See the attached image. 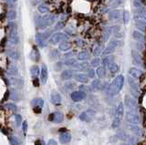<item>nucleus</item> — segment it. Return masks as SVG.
<instances>
[{
	"label": "nucleus",
	"instance_id": "f257e3e1",
	"mask_svg": "<svg viewBox=\"0 0 146 145\" xmlns=\"http://www.w3.org/2000/svg\"><path fill=\"white\" fill-rule=\"evenodd\" d=\"M123 83H124V78H123V76L120 75V76H118V77H116L115 79H114V80L108 86L107 92H108L109 95L114 96L119 93L120 90L122 88Z\"/></svg>",
	"mask_w": 146,
	"mask_h": 145
},
{
	"label": "nucleus",
	"instance_id": "f03ea898",
	"mask_svg": "<svg viewBox=\"0 0 146 145\" xmlns=\"http://www.w3.org/2000/svg\"><path fill=\"white\" fill-rule=\"evenodd\" d=\"M95 114H96V112L93 109H87V111H83V112H81L80 114H79V120L85 122H90L94 119Z\"/></svg>",
	"mask_w": 146,
	"mask_h": 145
},
{
	"label": "nucleus",
	"instance_id": "7ed1b4c3",
	"mask_svg": "<svg viewBox=\"0 0 146 145\" xmlns=\"http://www.w3.org/2000/svg\"><path fill=\"white\" fill-rule=\"evenodd\" d=\"M126 120L131 124H138L141 122L140 117L136 111H128L126 113Z\"/></svg>",
	"mask_w": 146,
	"mask_h": 145
},
{
	"label": "nucleus",
	"instance_id": "20e7f679",
	"mask_svg": "<svg viewBox=\"0 0 146 145\" xmlns=\"http://www.w3.org/2000/svg\"><path fill=\"white\" fill-rule=\"evenodd\" d=\"M49 120L52 122H55V123H61L64 120V116L61 112H54L51 113L49 117Z\"/></svg>",
	"mask_w": 146,
	"mask_h": 145
},
{
	"label": "nucleus",
	"instance_id": "39448f33",
	"mask_svg": "<svg viewBox=\"0 0 146 145\" xmlns=\"http://www.w3.org/2000/svg\"><path fill=\"white\" fill-rule=\"evenodd\" d=\"M125 106L128 109V111H136L137 109V104L133 98L130 97H125Z\"/></svg>",
	"mask_w": 146,
	"mask_h": 145
},
{
	"label": "nucleus",
	"instance_id": "423d86ee",
	"mask_svg": "<svg viewBox=\"0 0 146 145\" xmlns=\"http://www.w3.org/2000/svg\"><path fill=\"white\" fill-rule=\"evenodd\" d=\"M71 98H72L73 101L78 102V101H80V100H84V98H86V93L81 91V90H79V91H73L72 93H71Z\"/></svg>",
	"mask_w": 146,
	"mask_h": 145
},
{
	"label": "nucleus",
	"instance_id": "0eeeda50",
	"mask_svg": "<svg viewBox=\"0 0 146 145\" xmlns=\"http://www.w3.org/2000/svg\"><path fill=\"white\" fill-rule=\"evenodd\" d=\"M91 88L95 90H103L106 88V83L101 82V79H95L92 81Z\"/></svg>",
	"mask_w": 146,
	"mask_h": 145
},
{
	"label": "nucleus",
	"instance_id": "6e6552de",
	"mask_svg": "<svg viewBox=\"0 0 146 145\" xmlns=\"http://www.w3.org/2000/svg\"><path fill=\"white\" fill-rule=\"evenodd\" d=\"M71 141V134L68 131L66 132H63L60 134V142H61L62 144H67L69 143V142Z\"/></svg>",
	"mask_w": 146,
	"mask_h": 145
},
{
	"label": "nucleus",
	"instance_id": "1a4fd4ad",
	"mask_svg": "<svg viewBox=\"0 0 146 145\" xmlns=\"http://www.w3.org/2000/svg\"><path fill=\"white\" fill-rule=\"evenodd\" d=\"M129 74H130V76L132 78V79H138L141 78L143 72H142L140 69H138V68H130V70H129Z\"/></svg>",
	"mask_w": 146,
	"mask_h": 145
},
{
	"label": "nucleus",
	"instance_id": "9d476101",
	"mask_svg": "<svg viewBox=\"0 0 146 145\" xmlns=\"http://www.w3.org/2000/svg\"><path fill=\"white\" fill-rule=\"evenodd\" d=\"M50 100H51V102H52L53 104H55V105H60V104L61 103V96H60V94H59L58 92H56V91L51 93Z\"/></svg>",
	"mask_w": 146,
	"mask_h": 145
},
{
	"label": "nucleus",
	"instance_id": "9b49d317",
	"mask_svg": "<svg viewBox=\"0 0 146 145\" xmlns=\"http://www.w3.org/2000/svg\"><path fill=\"white\" fill-rule=\"evenodd\" d=\"M115 114H116L115 118H119V119H121L123 115H124V106H123V104L121 102H120L118 104L117 108H116Z\"/></svg>",
	"mask_w": 146,
	"mask_h": 145
},
{
	"label": "nucleus",
	"instance_id": "f8f14e48",
	"mask_svg": "<svg viewBox=\"0 0 146 145\" xmlns=\"http://www.w3.org/2000/svg\"><path fill=\"white\" fill-rule=\"evenodd\" d=\"M32 106L34 108H38V109H42L44 107V100L41 98H36L32 100L31 102Z\"/></svg>",
	"mask_w": 146,
	"mask_h": 145
},
{
	"label": "nucleus",
	"instance_id": "ddd939ff",
	"mask_svg": "<svg viewBox=\"0 0 146 145\" xmlns=\"http://www.w3.org/2000/svg\"><path fill=\"white\" fill-rule=\"evenodd\" d=\"M12 31L13 32L11 33L9 40H10L11 44H13V45H17V44L19 43V37H18L16 30H12Z\"/></svg>",
	"mask_w": 146,
	"mask_h": 145
},
{
	"label": "nucleus",
	"instance_id": "4468645a",
	"mask_svg": "<svg viewBox=\"0 0 146 145\" xmlns=\"http://www.w3.org/2000/svg\"><path fill=\"white\" fill-rule=\"evenodd\" d=\"M62 38H65V36H64L63 34H61V33H57V34L53 35V36L51 37L50 42L52 44H57V43H59L61 39H63Z\"/></svg>",
	"mask_w": 146,
	"mask_h": 145
},
{
	"label": "nucleus",
	"instance_id": "2eb2a0df",
	"mask_svg": "<svg viewBox=\"0 0 146 145\" xmlns=\"http://www.w3.org/2000/svg\"><path fill=\"white\" fill-rule=\"evenodd\" d=\"M41 81L43 84H45L46 82H47L48 80V76H49V74H48V68L47 67L45 66V65H43L42 66V68H41Z\"/></svg>",
	"mask_w": 146,
	"mask_h": 145
},
{
	"label": "nucleus",
	"instance_id": "dca6fc26",
	"mask_svg": "<svg viewBox=\"0 0 146 145\" xmlns=\"http://www.w3.org/2000/svg\"><path fill=\"white\" fill-rule=\"evenodd\" d=\"M75 79L80 83H87L89 81V76L85 74H77L75 75Z\"/></svg>",
	"mask_w": 146,
	"mask_h": 145
},
{
	"label": "nucleus",
	"instance_id": "f3484780",
	"mask_svg": "<svg viewBox=\"0 0 146 145\" xmlns=\"http://www.w3.org/2000/svg\"><path fill=\"white\" fill-rule=\"evenodd\" d=\"M73 77V71L71 69H66L62 72L61 74V79L63 80H68V79H71Z\"/></svg>",
	"mask_w": 146,
	"mask_h": 145
},
{
	"label": "nucleus",
	"instance_id": "a211bd4d",
	"mask_svg": "<svg viewBox=\"0 0 146 145\" xmlns=\"http://www.w3.org/2000/svg\"><path fill=\"white\" fill-rule=\"evenodd\" d=\"M30 59H32L33 61H38L39 60V53H38V50L37 49L36 47L33 48L32 51L30 53Z\"/></svg>",
	"mask_w": 146,
	"mask_h": 145
},
{
	"label": "nucleus",
	"instance_id": "6ab92c4d",
	"mask_svg": "<svg viewBox=\"0 0 146 145\" xmlns=\"http://www.w3.org/2000/svg\"><path fill=\"white\" fill-rule=\"evenodd\" d=\"M129 128H130V130L134 133V134L138 135V136H140V135L142 134L141 129H140L136 124H130V125H129Z\"/></svg>",
	"mask_w": 146,
	"mask_h": 145
},
{
	"label": "nucleus",
	"instance_id": "aec40b11",
	"mask_svg": "<svg viewBox=\"0 0 146 145\" xmlns=\"http://www.w3.org/2000/svg\"><path fill=\"white\" fill-rule=\"evenodd\" d=\"M39 72H40V70H39V68H38V66H32L31 67L30 73H31V75H32V77L34 78V79L39 75Z\"/></svg>",
	"mask_w": 146,
	"mask_h": 145
},
{
	"label": "nucleus",
	"instance_id": "412c9836",
	"mask_svg": "<svg viewBox=\"0 0 146 145\" xmlns=\"http://www.w3.org/2000/svg\"><path fill=\"white\" fill-rule=\"evenodd\" d=\"M7 73H8L10 76L16 77V76H17V74H18L17 68H16V66H11L10 68H8V70H7Z\"/></svg>",
	"mask_w": 146,
	"mask_h": 145
},
{
	"label": "nucleus",
	"instance_id": "4be33fe9",
	"mask_svg": "<svg viewBox=\"0 0 146 145\" xmlns=\"http://www.w3.org/2000/svg\"><path fill=\"white\" fill-rule=\"evenodd\" d=\"M96 73H97L98 77H99L100 79H102V78H104L105 74H106L105 68H104V67H99V68H97V71H96Z\"/></svg>",
	"mask_w": 146,
	"mask_h": 145
},
{
	"label": "nucleus",
	"instance_id": "5701e85b",
	"mask_svg": "<svg viewBox=\"0 0 146 145\" xmlns=\"http://www.w3.org/2000/svg\"><path fill=\"white\" fill-rule=\"evenodd\" d=\"M7 18H8L9 20H15L16 18V11L14 10V9H10V10L7 11Z\"/></svg>",
	"mask_w": 146,
	"mask_h": 145
},
{
	"label": "nucleus",
	"instance_id": "b1692460",
	"mask_svg": "<svg viewBox=\"0 0 146 145\" xmlns=\"http://www.w3.org/2000/svg\"><path fill=\"white\" fill-rule=\"evenodd\" d=\"M121 119H119V118L114 119L113 121H112V129H118V128L120 127V125H121Z\"/></svg>",
	"mask_w": 146,
	"mask_h": 145
},
{
	"label": "nucleus",
	"instance_id": "393cba45",
	"mask_svg": "<svg viewBox=\"0 0 146 145\" xmlns=\"http://www.w3.org/2000/svg\"><path fill=\"white\" fill-rule=\"evenodd\" d=\"M119 65L116 64V63H112V65H110V71L112 72V73H117L118 71H119Z\"/></svg>",
	"mask_w": 146,
	"mask_h": 145
},
{
	"label": "nucleus",
	"instance_id": "a878e982",
	"mask_svg": "<svg viewBox=\"0 0 146 145\" xmlns=\"http://www.w3.org/2000/svg\"><path fill=\"white\" fill-rule=\"evenodd\" d=\"M71 44L68 43V42H62V43L60 45V50H63V51H66V50L69 49V48H71Z\"/></svg>",
	"mask_w": 146,
	"mask_h": 145
},
{
	"label": "nucleus",
	"instance_id": "bb28decb",
	"mask_svg": "<svg viewBox=\"0 0 146 145\" xmlns=\"http://www.w3.org/2000/svg\"><path fill=\"white\" fill-rule=\"evenodd\" d=\"M9 56H10L13 59H15V60L19 59V53H18L17 51H16V50H11V51H9Z\"/></svg>",
	"mask_w": 146,
	"mask_h": 145
},
{
	"label": "nucleus",
	"instance_id": "cd10ccee",
	"mask_svg": "<svg viewBox=\"0 0 146 145\" xmlns=\"http://www.w3.org/2000/svg\"><path fill=\"white\" fill-rule=\"evenodd\" d=\"M89 57H90V55H89L87 52H81V53L79 54L78 59H79V60H86V59H88Z\"/></svg>",
	"mask_w": 146,
	"mask_h": 145
},
{
	"label": "nucleus",
	"instance_id": "c85d7f7f",
	"mask_svg": "<svg viewBox=\"0 0 146 145\" xmlns=\"http://www.w3.org/2000/svg\"><path fill=\"white\" fill-rule=\"evenodd\" d=\"M74 67H75V68H77L78 69H80V70H82V69H85V68H88V63H87V62L79 63V64H76Z\"/></svg>",
	"mask_w": 146,
	"mask_h": 145
},
{
	"label": "nucleus",
	"instance_id": "c756f323",
	"mask_svg": "<svg viewBox=\"0 0 146 145\" xmlns=\"http://www.w3.org/2000/svg\"><path fill=\"white\" fill-rule=\"evenodd\" d=\"M132 37H133V38L138 39V40H141V39L143 40V35L141 34L139 31H134L133 34H132Z\"/></svg>",
	"mask_w": 146,
	"mask_h": 145
},
{
	"label": "nucleus",
	"instance_id": "7c9ffc66",
	"mask_svg": "<svg viewBox=\"0 0 146 145\" xmlns=\"http://www.w3.org/2000/svg\"><path fill=\"white\" fill-rule=\"evenodd\" d=\"M15 120H16V124L17 127H19L22 123V117L19 114H15Z\"/></svg>",
	"mask_w": 146,
	"mask_h": 145
},
{
	"label": "nucleus",
	"instance_id": "2f4dec72",
	"mask_svg": "<svg viewBox=\"0 0 146 145\" xmlns=\"http://www.w3.org/2000/svg\"><path fill=\"white\" fill-rule=\"evenodd\" d=\"M36 40H37V42H38V45L41 46V47H45V46H46V43H45V41H44V38H40L39 36L37 37Z\"/></svg>",
	"mask_w": 146,
	"mask_h": 145
},
{
	"label": "nucleus",
	"instance_id": "473e14b6",
	"mask_svg": "<svg viewBox=\"0 0 146 145\" xmlns=\"http://www.w3.org/2000/svg\"><path fill=\"white\" fill-rule=\"evenodd\" d=\"M65 88L69 90H73L74 88H75V84L73 82H67L65 84Z\"/></svg>",
	"mask_w": 146,
	"mask_h": 145
},
{
	"label": "nucleus",
	"instance_id": "72a5a7b5",
	"mask_svg": "<svg viewBox=\"0 0 146 145\" xmlns=\"http://www.w3.org/2000/svg\"><path fill=\"white\" fill-rule=\"evenodd\" d=\"M65 64L67 66H75L76 65V60L74 59H67L65 61Z\"/></svg>",
	"mask_w": 146,
	"mask_h": 145
},
{
	"label": "nucleus",
	"instance_id": "f704fd0d",
	"mask_svg": "<svg viewBox=\"0 0 146 145\" xmlns=\"http://www.w3.org/2000/svg\"><path fill=\"white\" fill-rule=\"evenodd\" d=\"M79 90H80L81 91L85 92V93H87V92H90V91H91V90H90V87H87V86H85V85H82V86L79 87Z\"/></svg>",
	"mask_w": 146,
	"mask_h": 145
},
{
	"label": "nucleus",
	"instance_id": "c9c22d12",
	"mask_svg": "<svg viewBox=\"0 0 146 145\" xmlns=\"http://www.w3.org/2000/svg\"><path fill=\"white\" fill-rule=\"evenodd\" d=\"M38 11H39L40 13H46V12H48V11H49V8H48L46 5H39V7H38Z\"/></svg>",
	"mask_w": 146,
	"mask_h": 145
},
{
	"label": "nucleus",
	"instance_id": "e433bc0d",
	"mask_svg": "<svg viewBox=\"0 0 146 145\" xmlns=\"http://www.w3.org/2000/svg\"><path fill=\"white\" fill-rule=\"evenodd\" d=\"M11 143H12V145H19L20 141L16 137H13V138H11Z\"/></svg>",
	"mask_w": 146,
	"mask_h": 145
},
{
	"label": "nucleus",
	"instance_id": "4c0bfd02",
	"mask_svg": "<svg viewBox=\"0 0 146 145\" xmlns=\"http://www.w3.org/2000/svg\"><path fill=\"white\" fill-rule=\"evenodd\" d=\"M22 130H23V132L26 133L27 131V120H24L23 122H22Z\"/></svg>",
	"mask_w": 146,
	"mask_h": 145
},
{
	"label": "nucleus",
	"instance_id": "58836bf2",
	"mask_svg": "<svg viewBox=\"0 0 146 145\" xmlns=\"http://www.w3.org/2000/svg\"><path fill=\"white\" fill-rule=\"evenodd\" d=\"M100 64H101V60H100V59H95L94 60H92V62H91V65L93 67H98Z\"/></svg>",
	"mask_w": 146,
	"mask_h": 145
},
{
	"label": "nucleus",
	"instance_id": "ea45409f",
	"mask_svg": "<svg viewBox=\"0 0 146 145\" xmlns=\"http://www.w3.org/2000/svg\"><path fill=\"white\" fill-rule=\"evenodd\" d=\"M103 64L104 65H112V57H106V59L103 60Z\"/></svg>",
	"mask_w": 146,
	"mask_h": 145
},
{
	"label": "nucleus",
	"instance_id": "a19ab883",
	"mask_svg": "<svg viewBox=\"0 0 146 145\" xmlns=\"http://www.w3.org/2000/svg\"><path fill=\"white\" fill-rule=\"evenodd\" d=\"M7 107L8 108V109H12L13 111H16V106L15 105V104H13V103H7Z\"/></svg>",
	"mask_w": 146,
	"mask_h": 145
},
{
	"label": "nucleus",
	"instance_id": "79ce46f5",
	"mask_svg": "<svg viewBox=\"0 0 146 145\" xmlns=\"http://www.w3.org/2000/svg\"><path fill=\"white\" fill-rule=\"evenodd\" d=\"M119 14H120V13L118 12V11H113L112 13H110V16H113L112 18H118V16H119Z\"/></svg>",
	"mask_w": 146,
	"mask_h": 145
},
{
	"label": "nucleus",
	"instance_id": "37998d69",
	"mask_svg": "<svg viewBox=\"0 0 146 145\" xmlns=\"http://www.w3.org/2000/svg\"><path fill=\"white\" fill-rule=\"evenodd\" d=\"M48 145H58V143H57V142L55 140L50 139V140L49 141V142H48Z\"/></svg>",
	"mask_w": 146,
	"mask_h": 145
},
{
	"label": "nucleus",
	"instance_id": "c03bdc74",
	"mask_svg": "<svg viewBox=\"0 0 146 145\" xmlns=\"http://www.w3.org/2000/svg\"><path fill=\"white\" fill-rule=\"evenodd\" d=\"M33 84H34L35 87H38L39 86V81H38V78H35L34 80H33Z\"/></svg>",
	"mask_w": 146,
	"mask_h": 145
},
{
	"label": "nucleus",
	"instance_id": "a18cd8bd",
	"mask_svg": "<svg viewBox=\"0 0 146 145\" xmlns=\"http://www.w3.org/2000/svg\"><path fill=\"white\" fill-rule=\"evenodd\" d=\"M95 76V72H94L93 69H90L89 70V77L90 78H94Z\"/></svg>",
	"mask_w": 146,
	"mask_h": 145
},
{
	"label": "nucleus",
	"instance_id": "49530a36",
	"mask_svg": "<svg viewBox=\"0 0 146 145\" xmlns=\"http://www.w3.org/2000/svg\"><path fill=\"white\" fill-rule=\"evenodd\" d=\"M57 56H58V54L56 53V51H52V52H50V57L51 59H55V57H57Z\"/></svg>",
	"mask_w": 146,
	"mask_h": 145
},
{
	"label": "nucleus",
	"instance_id": "de8ad7c7",
	"mask_svg": "<svg viewBox=\"0 0 146 145\" xmlns=\"http://www.w3.org/2000/svg\"><path fill=\"white\" fill-rule=\"evenodd\" d=\"M35 145H43V143H42V142L40 140H37L35 142Z\"/></svg>",
	"mask_w": 146,
	"mask_h": 145
},
{
	"label": "nucleus",
	"instance_id": "09e8293b",
	"mask_svg": "<svg viewBox=\"0 0 146 145\" xmlns=\"http://www.w3.org/2000/svg\"><path fill=\"white\" fill-rule=\"evenodd\" d=\"M5 1H7V3H16L17 0H5Z\"/></svg>",
	"mask_w": 146,
	"mask_h": 145
},
{
	"label": "nucleus",
	"instance_id": "8fccbe9b",
	"mask_svg": "<svg viewBox=\"0 0 146 145\" xmlns=\"http://www.w3.org/2000/svg\"><path fill=\"white\" fill-rule=\"evenodd\" d=\"M4 18H5V15H4V14H1V15H0V20H3Z\"/></svg>",
	"mask_w": 146,
	"mask_h": 145
}]
</instances>
